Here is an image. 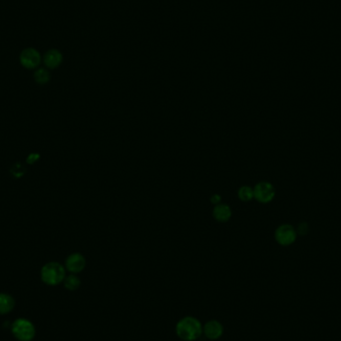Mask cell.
<instances>
[{"instance_id": "cell-14", "label": "cell", "mask_w": 341, "mask_h": 341, "mask_svg": "<svg viewBox=\"0 0 341 341\" xmlns=\"http://www.w3.org/2000/svg\"><path fill=\"white\" fill-rule=\"evenodd\" d=\"M34 79L38 84H46L47 82H49V80H50V74L46 69L41 68V69H38V70L35 71Z\"/></svg>"}, {"instance_id": "cell-1", "label": "cell", "mask_w": 341, "mask_h": 341, "mask_svg": "<svg viewBox=\"0 0 341 341\" xmlns=\"http://www.w3.org/2000/svg\"><path fill=\"white\" fill-rule=\"evenodd\" d=\"M202 323L195 316L187 315L176 323V335L183 341L198 340L202 335Z\"/></svg>"}, {"instance_id": "cell-5", "label": "cell", "mask_w": 341, "mask_h": 341, "mask_svg": "<svg viewBox=\"0 0 341 341\" xmlns=\"http://www.w3.org/2000/svg\"><path fill=\"white\" fill-rule=\"evenodd\" d=\"M276 197V189L269 181H260L254 188V199L261 203H268Z\"/></svg>"}, {"instance_id": "cell-11", "label": "cell", "mask_w": 341, "mask_h": 341, "mask_svg": "<svg viewBox=\"0 0 341 341\" xmlns=\"http://www.w3.org/2000/svg\"><path fill=\"white\" fill-rule=\"evenodd\" d=\"M15 300L7 293H0V314H7L13 310Z\"/></svg>"}, {"instance_id": "cell-3", "label": "cell", "mask_w": 341, "mask_h": 341, "mask_svg": "<svg viewBox=\"0 0 341 341\" xmlns=\"http://www.w3.org/2000/svg\"><path fill=\"white\" fill-rule=\"evenodd\" d=\"M12 333L19 341H31L36 334V328L31 321L18 319L12 324Z\"/></svg>"}, {"instance_id": "cell-4", "label": "cell", "mask_w": 341, "mask_h": 341, "mask_svg": "<svg viewBox=\"0 0 341 341\" xmlns=\"http://www.w3.org/2000/svg\"><path fill=\"white\" fill-rule=\"evenodd\" d=\"M275 239L282 246L291 245L298 239V232L289 223L281 224L275 232Z\"/></svg>"}, {"instance_id": "cell-2", "label": "cell", "mask_w": 341, "mask_h": 341, "mask_svg": "<svg viewBox=\"0 0 341 341\" xmlns=\"http://www.w3.org/2000/svg\"><path fill=\"white\" fill-rule=\"evenodd\" d=\"M66 278V268L56 261L46 263L41 269V280L47 285H58Z\"/></svg>"}, {"instance_id": "cell-6", "label": "cell", "mask_w": 341, "mask_h": 341, "mask_svg": "<svg viewBox=\"0 0 341 341\" xmlns=\"http://www.w3.org/2000/svg\"><path fill=\"white\" fill-rule=\"evenodd\" d=\"M224 328L222 323L217 320L207 321L202 325V335L209 340H218L223 335Z\"/></svg>"}, {"instance_id": "cell-13", "label": "cell", "mask_w": 341, "mask_h": 341, "mask_svg": "<svg viewBox=\"0 0 341 341\" xmlns=\"http://www.w3.org/2000/svg\"><path fill=\"white\" fill-rule=\"evenodd\" d=\"M238 198L244 202L252 201L254 199V189L249 186H241L238 191Z\"/></svg>"}, {"instance_id": "cell-16", "label": "cell", "mask_w": 341, "mask_h": 341, "mask_svg": "<svg viewBox=\"0 0 341 341\" xmlns=\"http://www.w3.org/2000/svg\"><path fill=\"white\" fill-rule=\"evenodd\" d=\"M210 201H212V203H214L215 206L219 204V203H221V197L220 195H218V194H215V195H213L211 197Z\"/></svg>"}, {"instance_id": "cell-10", "label": "cell", "mask_w": 341, "mask_h": 341, "mask_svg": "<svg viewBox=\"0 0 341 341\" xmlns=\"http://www.w3.org/2000/svg\"><path fill=\"white\" fill-rule=\"evenodd\" d=\"M62 60H63V56L60 51L56 49H51L47 51L44 55V63L50 69H55L58 66H60Z\"/></svg>"}, {"instance_id": "cell-12", "label": "cell", "mask_w": 341, "mask_h": 341, "mask_svg": "<svg viewBox=\"0 0 341 341\" xmlns=\"http://www.w3.org/2000/svg\"><path fill=\"white\" fill-rule=\"evenodd\" d=\"M64 287L70 291H74L77 290L81 285V280L77 277V275L71 274L69 276H67L64 281Z\"/></svg>"}, {"instance_id": "cell-9", "label": "cell", "mask_w": 341, "mask_h": 341, "mask_svg": "<svg viewBox=\"0 0 341 341\" xmlns=\"http://www.w3.org/2000/svg\"><path fill=\"white\" fill-rule=\"evenodd\" d=\"M232 216H233V212L229 204L221 202L219 204H216L213 209V217L216 221L219 222H226L230 221Z\"/></svg>"}, {"instance_id": "cell-7", "label": "cell", "mask_w": 341, "mask_h": 341, "mask_svg": "<svg viewBox=\"0 0 341 341\" xmlns=\"http://www.w3.org/2000/svg\"><path fill=\"white\" fill-rule=\"evenodd\" d=\"M86 267V259L79 253H74L70 255L65 261V268L74 275L80 274Z\"/></svg>"}, {"instance_id": "cell-8", "label": "cell", "mask_w": 341, "mask_h": 341, "mask_svg": "<svg viewBox=\"0 0 341 341\" xmlns=\"http://www.w3.org/2000/svg\"><path fill=\"white\" fill-rule=\"evenodd\" d=\"M41 57L39 52L34 48H27L20 54V63L27 69H34L39 66Z\"/></svg>"}, {"instance_id": "cell-15", "label": "cell", "mask_w": 341, "mask_h": 341, "mask_svg": "<svg viewBox=\"0 0 341 341\" xmlns=\"http://www.w3.org/2000/svg\"><path fill=\"white\" fill-rule=\"evenodd\" d=\"M297 232H298V234H300V235H306L307 234V232H308V225H307V223L306 222H302V223H301L300 225H299V228H298V230H297Z\"/></svg>"}]
</instances>
